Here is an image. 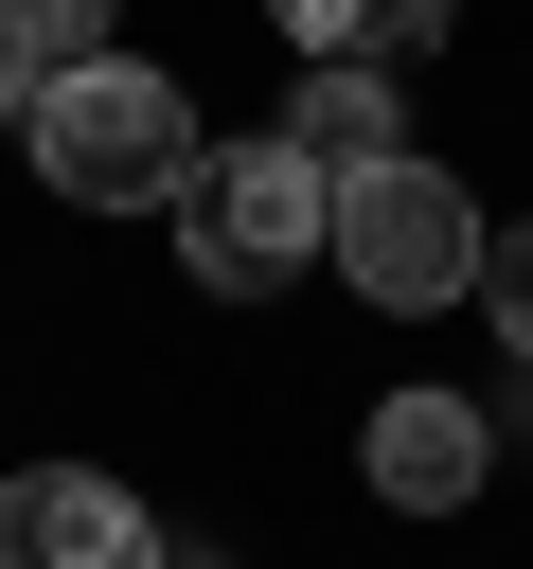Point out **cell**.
I'll return each instance as SVG.
<instances>
[{
	"label": "cell",
	"mask_w": 533,
	"mask_h": 569,
	"mask_svg": "<svg viewBox=\"0 0 533 569\" xmlns=\"http://www.w3.org/2000/svg\"><path fill=\"white\" fill-rule=\"evenodd\" d=\"M36 89H53V71H36V53H18V18H0V124H18Z\"/></svg>",
	"instance_id": "10"
},
{
	"label": "cell",
	"mask_w": 533,
	"mask_h": 569,
	"mask_svg": "<svg viewBox=\"0 0 533 569\" xmlns=\"http://www.w3.org/2000/svg\"><path fill=\"white\" fill-rule=\"evenodd\" d=\"M320 267L355 284V302H391V320H444V302H480V196L444 178V160H355L338 178V213H320Z\"/></svg>",
	"instance_id": "2"
},
{
	"label": "cell",
	"mask_w": 533,
	"mask_h": 569,
	"mask_svg": "<svg viewBox=\"0 0 533 569\" xmlns=\"http://www.w3.org/2000/svg\"><path fill=\"white\" fill-rule=\"evenodd\" d=\"M284 142H302L320 178H355V160H391V142H409V107H391V71H373V53H302Z\"/></svg>",
	"instance_id": "6"
},
{
	"label": "cell",
	"mask_w": 533,
	"mask_h": 569,
	"mask_svg": "<svg viewBox=\"0 0 533 569\" xmlns=\"http://www.w3.org/2000/svg\"><path fill=\"white\" fill-rule=\"evenodd\" d=\"M0 18H18V53H36V71H89L124 0H0Z\"/></svg>",
	"instance_id": "8"
},
{
	"label": "cell",
	"mask_w": 533,
	"mask_h": 569,
	"mask_svg": "<svg viewBox=\"0 0 533 569\" xmlns=\"http://www.w3.org/2000/svg\"><path fill=\"white\" fill-rule=\"evenodd\" d=\"M0 569H178V551L107 462H18L0 480Z\"/></svg>",
	"instance_id": "4"
},
{
	"label": "cell",
	"mask_w": 533,
	"mask_h": 569,
	"mask_svg": "<svg viewBox=\"0 0 533 569\" xmlns=\"http://www.w3.org/2000/svg\"><path fill=\"white\" fill-rule=\"evenodd\" d=\"M355 462H373V498L462 516V498H480V462H497V409H480V391H391V409L355 427Z\"/></svg>",
	"instance_id": "5"
},
{
	"label": "cell",
	"mask_w": 533,
	"mask_h": 569,
	"mask_svg": "<svg viewBox=\"0 0 533 569\" xmlns=\"http://www.w3.org/2000/svg\"><path fill=\"white\" fill-rule=\"evenodd\" d=\"M480 320L515 338V391H533V231H480Z\"/></svg>",
	"instance_id": "9"
},
{
	"label": "cell",
	"mask_w": 533,
	"mask_h": 569,
	"mask_svg": "<svg viewBox=\"0 0 533 569\" xmlns=\"http://www.w3.org/2000/svg\"><path fill=\"white\" fill-rule=\"evenodd\" d=\"M18 142H36V178H53L71 213H178V178H195V107H178V71H142V53L53 71V89L18 107Z\"/></svg>",
	"instance_id": "1"
},
{
	"label": "cell",
	"mask_w": 533,
	"mask_h": 569,
	"mask_svg": "<svg viewBox=\"0 0 533 569\" xmlns=\"http://www.w3.org/2000/svg\"><path fill=\"white\" fill-rule=\"evenodd\" d=\"M302 53H373V71H409V53H444V0H266Z\"/></svg>",
	"instance_id": "7"
},
{
	"label": "cell",
	"mask_w": 533,
	"mask_h": 569,
	"mask_svg": "<svg viewBox=\"0 0 533 569\" xmlns=\"http://www.w3.org/2000/svg\"><path fill=\"white\" fill-rule=\"evenodd\" d=\"M320 213H338V178L266 124V142H195V178H178V267L213 284V302H266L284 267H320Z\"/></svg>",
	"instance_id": "3"
}]
</instances>
